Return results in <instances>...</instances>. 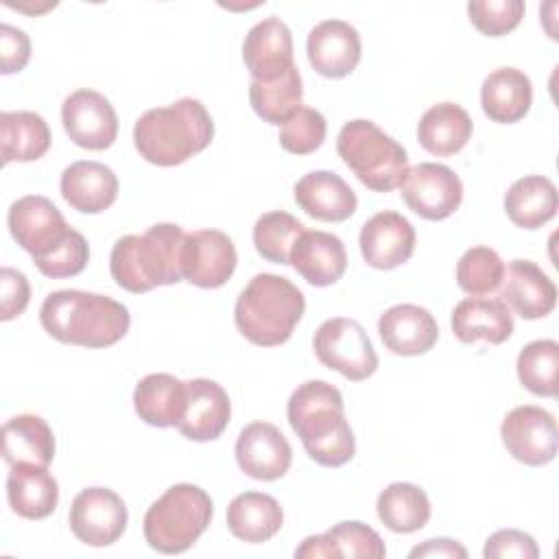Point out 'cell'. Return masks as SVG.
Masks as SVG:
<instances>
[{"instance_id":"cell-2","label":"cell","mask_w":559,"mask_h":559,"mask_svg":"<svg viewBox=\"0 0 559 559\" xmlns=\"http://www.w3.org/2000/svg\"><path fill=\"white\" fill-rule=\"evenodd\" d=\"M39 321L61 343L100 349L116 345L129 332L131 314L127 306L107 295L66 288L44 299Z\"/></svg>"},{"instance_id":"cell-5","label":"cell","mask_w":559,"mask_h":559,"mask_svg":"<svg viewBox=\"0 0 559 559\" xmlns=\"http://www.w3.org/2000/svg\"><path fill=\"white\" fill-rule=\"evenodd\" d=\"M304 310L306 297L288 277L258 273L238 295L234 321L249 343L275 347L290 338Z\"/></svg>"},{"instance_id":"cell-26","label":"cell","mask_w":559,"mask_h":559,"mask_svg":"<svg viewBox=\"0 0 559 559\" xmlns=\"http://www.w3.org/2000/svg\"><path fill=\"white\" fill-rule=\"evenodd\" d=\"M531 103V79L518 68H498L480 85V107L491 122L513 124L528 114Z\"/></svg>"},{"instance_id":"cell-15","label":"cell","mask_w":559,"mask_h":559,"mask_svg":"<svg viewBox=\"0 0 559 559\" xmlns=\"http://www.w3.org/2000/svg\"><path fill=\"white\" fill-rule=\"evenodd\" d=\"M236 461L249 478L277 480L288 472L293 450L277 426L269 421H251L238 435Z\"/></svg>"},{"instance_id":"cell-19","label":"cell","mask_w":559,"mask_h":559,"mask_svg":"<svg viewBox=\"0 0 559 559\" xmlns=\"http://www.w3.org/2000/svg\"><path fill=\"white\" fill-rule=\"evenodd\" d=\"M500 301L522 319H542L557 306L555 282L533 260H511L500 282Z\"/></svg>"},{"instance_id":"cell-31","label":"cell","mask_w":559,"mask_h":559,"mask_svg":"<svg viewBox=\"0 0 559 559\" xmlns=\"http://www.w3.org/2000/svg\"><path fill=\"white\" fill-rule=\"evenodd\" d=\"M55 456V435L39 415L22 413L2 426V459L9 465L33 463L48 467Z\"/></svg>"},{"instance_id":"cell-40","label":"cell","mask_w":559,"mask_h":559,"mask_svg":"<svg viewBox=\"0 0 559 559\" xmlns=\"http://www.w3.org/2000/svg\"><path fill=\"white\" fill-rule=\"evenodd\" d=\"M328 133V122L321 111L299 107L280 129V146L293 155L314 153Z\"/></svg>"},{"instance_id":"cell-32","label":"cell","mask_w":559,"mask_h":559,"mask_svg":"<svg viewBox=\"0 0 559 559\" xmlns=\"http://www.w3.org/2000/svg\"><path fill=\"white\" fill-rule=\"evenodd\" d=\"M186 404V382L170 373H148L133 391V408L155 428L177 426Z\"/></svg>"},{"instance_id":"cell-1","label":"cell","mask_w":559,"mask_h":559,"mask_svg":"<svg viewBox=\"0 0 559 559\" xmlns=\"http://www.w3.org/2000/svg\"><path fill=\"white\" fill-rule=\"evenodd\" d=\"M286 415L314 463L341 467L352 461L356 439L343 413V395L334 384L325 380L301 382L288 397Z\"/></svg>"},{"instance_id":"cell-38","label":"cell","mask_w":559,"mask_h":559,"mask_svg":"<svg viewBox=\"0 0 559 559\" xmlns=\"http://www.w3.org/2000/svg\"><path fill=\"white\" fill-rule=\"evenodd\" d=\"M304 231V223L293 214L282 210L266 212L253 225V245L264 260L273 264H290V251Z\"/></svg>"},{"instance_id":"cell-22","label":"cell","mask_w":559,"mask_h":559,"mask_svg":"<svg viewBox=\"0 0 559 559\" xmlns=\"http://www.w3.org/2000/svg\"><path fill=\"white\" fill-rule=\"evenodd\" d=\"M59 188L72 210L81 214H100L114 205L120 186L109 166L94 159H81L63 168Z\"/></svg>"},{"instance_id":"cell-10","label":"cell","mask_w":559,"mask_h":559,"mask_svg":"<svg viewBox=\"0 0 559 559\" xmlns=\"http://www.w3.org/2000/svg\"><path fill=\"white\" fill-rule=\"evenodd\" d=\"M500 437L509 454L524 465L539 467L557 456V421L542 406L524 404L509 411L502 419Z\"/></svg>"},{"instance_id":"cell-44","label":"cell","mask_w":559,"mask_h":559,"mask_svg":"<svg viewBox=\"0 0 559 559\" xmlns=\"http://www.w3.org/2000/svg\"><path fill=\"white\" fill-rule=\"evenodd\" d=\"M31 301V286L22 271L2 266L0 269V319L11 321L20 317Z\"/></svg>"},{"instance_id":"cell-28","label":"cell","mask_w":559,"mask_h":559,"mask_svg":"<svg viewBox=\"0 0 559 559\" xmlns=\"http://www.w3.org/2000/svg\"><path fill=\"white\" fill-rule=\"evenodd\" d=\"M386 555L382 537L367 524L349 520L338 522L323 535L306 537L295 557H367V559H382Z\"/></svg>"},{"instance_id":"cell-43","label":"cell","mask_w":559,"mask_h":559,"mask_svg":"<svg viewBox=\"0 0 559 559\" xmlns=\"http://www.w3.org/2000/svg\"><path fill=\"white\" fill-rule=\"evenodd\" d=\"M483 557L485 559H502V557L537 559L539 548H537V542L528 533L515 531V528H502L487 537Z\"/></svg>"},{"instance_id":"cell-35","label":"cell","mask_w":559,"mask_h":559,"mask_svg":"<svg viewBox=\"0 0 559 559\" xmlns=\"http://www.w3.org/2000/svg\"><path fill=\"white\" fill-rule=\"evenodd\" d=\"M380 522L393 533H415L430 520V500L413 483H391L376 502Z\"/></svg>"},{"instance_id":"cell-27","label":"cell","mask_w":559,"mask_h":559,"mask_svg":"<svg viewBox=\"0 0 559 559\" xmlns=\"http://www.w3.org/2000/svg\"><path fill=\"white\" fill-rule=\"evenodd\" d=\"M7 500L20 518L44 520L57 509L59 485L44 465H11L7 476Z\"/></svg>"},{"instance_id":"cell-14","label":"cell","mask_w":559,"mask_h":559,"mask_svg":"<svg viewBox=\"0 0 559 559\" xmlns=\"http://www.w3.org/2000/svg\"><path fill=\"white\" fill-rule=\"evenodd\" d=\"M236 247L218 229H197L186 234L181 253V275L199 288H218L236 271Z\"/></svg>"},{"instance_id":"cell-3","label":"cell","mask_w":559,"mask_h":559,"mask_svg":"<svg viewBox=\"0 0 559 559\" xmlns=\"http://www.w3.org/2000/svg\"><path fill=\"white\" fill-rule=\"evenodd\" d=\"M214 122L197 98H179L168 107L144 111L133 124L140 157L155 166H177L210 146Z\"/></svg>"},{"instance_id":"cell-17","label":"cell","mask_w":559,"mask_h":559,"mask_svg":"<svg viewBox=\"0 0 559 559\" xmlns=\"http://www.w3.org/2000/svg\"><path fill=\"white\" fill-rule=\"evenodd\" d=\"M231 417L227 391L207 378L186 382V404L177 430L190 441H214L223 435Z\"/></svg>"},{"instance_id":"cell-8","label":"cell","mask_w":559,"mask_h":559,"mask_svg":"<svg viewBox=\"0 0 559 559\" xmlns=\"http://www.w3.org/2000/svg\"><path fill=\"white\" fill-rule=\"evenodd\" d=\"M321 365L352 382L367 380L378 369V354L365 328L356 319L334 317L319 325L312 341Z\"/></svg>"},{"instance_id":"cell-13","label":"cell","mask_w":559,"mask_h":559,"mask_svg":"<svg viewBox=\"0 0 559 559\" xmlns=\"http://www.w3.org/2000/svg\"><path fill=\"white\" fill-rule=\"evenodd\" d=\"M61 122L68 138L87 151H105L118 135L114 105L94 90H76L61 105Z\"/></svg>"},{"instance_id":"cell-42","label":"cell","mask_w":559,"mask_h":559,"mask_svg":"<svg viewBox=\"0 0 559 559\" xmlns=\"http://www.w3.org/2000/svg\"><path fill=\"white\" fill-rule=\"evenodd\" d=\"M90 260V247L83 234L76 229H70V234L46 255L33 260L41 275L61 280V277H74L79 275Z\"/></svg>"},{"instance_id":"cell-24","label":"cell","mask_w":559,"mask_h":559,"mask_svg":"<svg viewBox=\"0 0 559 559\" xmlns=\"http://www.w3.org/2000/svg\"><path fill=\"white\" fill-rule=\"evenodd\" d=\"M290 264L308 284L323 288L343 277L347 269V251L338 236L306 229L290 251Z\"/></svg>"},{"instance_id":"cell-39","label":"cell","mask_w":559,"mask_h":559,"mask_svg":"<svg viewBox=\"0 0 559 559\" xmlns=\"http://www.w3.org/2000/svg\"><path fill=\"white\" fill-rule=\"evenodd\" d=\"M504 275L502 258L489 247H472L456 262V284L472 297L493 293Z\"/></svg>"},{"instance_id":"cell-37","label":"cell","mask_w":559,"mask_h":559,"mask_svg":"<svg viewBox=\"0 0 559 559\" xmlns=\"http://www.w3.org/2000/svg\"><path fill=\"white\" fill-rule=\"evenodd\" d=\"M515 369L524 389L542 397H555L559 389V343L552 338L531 341L520 349Z\"/></svg>"},{"instance_id":"cell-11","label":"cell","mask_w":559,"mask_h":559,"mask_svg":"<svg viewBox=\"0 0 559 559\" xmlns=\"http://www.w3.org/2000/svg\"><path fill=\"white\" fill-rule=\"evenodd\" d=\"M127 504L107 487H87L79 491L68 513L74 537L96 548L118 542L127 528Z\"/></svg>"},{"instance_id":"cell-12","label":"cell","mask_w":559,"mask_h":559,"mask_svg":"<svg viewBox=\"0 0 559 559\" xmlns=\"http://www.w3.org/2000/svg\"><path fill=\"white\" fill-rule=\"evenodd\" d=\"M7 225L13 240L31 253L33 260L52 251L72 229L59 207L41 194H26L13 201Z\"/></svg>"},{"instance_id":"cell-25","label":"cell","mask_w":559,"mask_h":559,"mask_svg":"<svg viewBox=\"0 0 559 559\" xmlns=\"http://www.w3.org/2000/svg\"><path fill=\"white\" fill-rule=\"evenodd\" d=\"M450 325L461 343L487 341L491 345L504 343L513 334V317L500 299L469 297L454 306Z\"/></svg>"},{"instance_id":"cell-36","label":"cell","mask_w":559,"mask_h":559,"mask_svg":"<svg viewBox=\"0 0 559 559\" xmlns=\"http://www.w3.org/2000/svg\"><path fill=\"white\" fill-rule=\"evenodd\" d=\"M301 74L290 66L273 81H251L249 103L253 111L269 124H284L301 107Z\"/></svg>"},{"instance_id":"cell-23","label":"cell","mask_w":559,"mask_h":559,"mask_svg":"<svg viewBox=\"0 0 559 559\" xmlns=\"http://www.w3.org/2000/svg\"><path fill=\"white\" fill-rule=\"evenodd\" d=\"M297 205L312 218L325 223L347 221L358 205L356 192L332 170H312L293 188Z\"/></svg>"},{"instance_id":"cell-7","label":"cell","mask_w":559,"mask_h":559,"mask_svg":"<svg viewBox=\"0 0 559 559\" xmlns=\"http://www.w3.org/2000/svg\"><path fill=\"white\" fill-rule=\"evenodd\" d=\"M212 511L205 489L190 483L173 485L144 513V539L162 555H179L201 537Z\"/></svg>"},{"instance_id":"cell-34","label":"cell","mask_w":559,"mask_h":559,"mask_svg":"<svg viewBox=\"0 0 559 559\" xmlns=\"http://www.w3.org/2000/svg\"><path fill=\"white\" fill-rule=\"evenodd\" d=\"M0 148L2 164L35 162L50 148V129L44 116L35 111L0 114Z\"/></svg>"},{"instance_id":"cell-21","label":"cell","mask_w":559,"mask_h":559,"mask_svg":"<svg viewBox=\"0 0 559 559\" xmlns=\"http://www.w3.org/2000/svg\"><path fill=\"white\" fill-rule=\"evenodd\" d=\"M378 332L384 347L397 356H419L432 349L439 325L430 310L417 304H397L380 314Z\"/></svg>"},{"instance_id":"cell-45","label":"cell","mask_w":559,"mask_h":559,"mask_svg":"<svg viewBox=\"0 0 559 559\" xmlns=\"http://www.w3.org/2000/svg\"><path fill=\"white\" fill-rule=\"evenodd\" d=\"M31 59V39L22 28L0 24V72L13 74L26 68Z\"/></svg>"},{"instance_id":"cell-20","label":"cell","mask_w":559,"mask_h":559,"mask_svg":"<svg viewBox=\"0 0 559 559\" xmlns=\"http://www.w3.org/2000/svg\"><path fill=\"white\" fill-rule=\"evenodd\" d=\"M242 59L251 81L277 79L290 66H295L290 28L275 15L258 22L245 35Z\"/></svg>"},{"instance_id":"cell-16","label":"cell","mask_w":559,"mask_h":559,"mask_svg":"<svg viewBox=\"0 0 559 559\" xmlns=\"http://www.w3.org/2000/svg\"><path fill=\"white\" fill-rule=\"evenodd\" d=\"M358 245L369 266L391 271L411 260L415 251V227L400 212L384 210L365 221Z\"/></svg>"},{"instance_id":"cell-9","label":"cell","mask_w":559,"mask_h":559,"mask_svg":"<svg viewBox=\"0 0 559 559\" xmlns=\"http://www.w3.org/2000/svg\"><path fill=\"white\" fill-rule=\"evenodd\" d=\"M400 188L408 210L426 221H443L452 216L463 201V183L459 175L435 162L411 166Z\"/></svg>"},{"instance_id":"cell-6","label":"cell","mask_w":559,"mask_h":559,"mask_svg":"<svg viewBox=\"0 0 559 559\" xmlns=\"http://www.w3.org/2000/svg\"><path fill=\"white\" fill-rule=\"evenodd\" d=\"M336 151L360 183L373 192L400 188L408 170L406 148L365 118L343 124L336 138Z\"/></svg>"},{"instance_id":"cell-41","label":"cell","mask_w":559,"mask_h":559,"mask_svg":"<svg viewBox=\"0 0 559 559\" xmlns=\"http://www.w3.org/2000/svg\"><path fill=\"white\" fill-rule=\"evenodd\" d=\"M522 0H474L467 4L469 22L487 37L511 33L524 17Z\"/></svg>"},{"instance_id":"cell-29","label":"cell","mask_w":559,"mask_h":559,"mask_svg":"<svg viewBox=\"0 0 559 559\" xmlns=\"http://www.w3.org/2000/svg\"><path fill=\"white\" fill-rule=\"evenodd\" d=\"M472 131L469 114L461 105L445 100L424 111L417 124V140L430 155L450 157L467 144Z\"/></svg>"},{"instance_id":"cell-18","label":"cell","mask_w":559,"mask_h":559,"mask_svg":"<svg viewBox=\"0 0 559 559\" xmlns=\"http://www.w3.org/2000/svg\"><path fill=\"white\" fill-rule=\"evenodd\" d=\"M360 35L343 20H323L306 41L308 61L325 79H343L352 74L360 61Z\"/></svg>"},{"instance_id":"cell-46","label":"cell","mask_w":559,"mask_h":559,"mask_svg":"<svg viewBox=\"0 0 559 559\" xmlns=\"http://www.w3.org/2000/svg\"><path fill=\"white\" fill-rule=\"evenodd\" d=\"M411 559H417V557H445V559H465L467 557V550L454 542V539H448V537H435V539H426L424 544L415 546L411 552H408Z\"/></svg>"},{"instance_id":"cell-30","label":"cell","mask_w":559,"mask_h":559,"mask_svg":"<svg viewBox=\"0 0 559 559\" xmlns=\"http://www.w3.org/2000/svg\"><path fill=\"white\" fill-rule=\"evenodd\" d=\"M284 522V511L280 502L262 491L238 493L227 507V528L234 537L262 544L269 542Z\"/></svg>"},{"instance_id":"cell-4","label":"cell","mask_w":559,"mask_h":559,"mask_svg":"<svg viewBox=\"0 0 559 559\" xmlns=\"http://www.w3.org/2000/svg\"><path fill=\"white\" fill-rule=\"evenodd\" d=\"M186 231L175 223H157L144 234L116 240L109 271L116 284L129 293H148L157 286L181 282V253Z\"/></svg>"},{"instance_id":"cell-33","label":"cell","mask_w":559,"mask_h":559,"mask_svg":"<svg viewBox=\"0 0 559 559\" xmlns=\"http://www.w3.org/2000/svg\"><path fill=\"white\" fill-rule=\"evenodd\" d=\"M559 194L555 183L542 175L518 179L504 194V212L509 221L522 229H537L555 218Z\"/></svg>"}]
</instances>
